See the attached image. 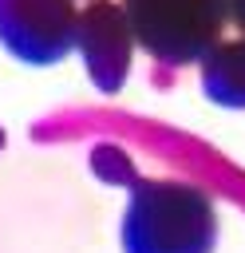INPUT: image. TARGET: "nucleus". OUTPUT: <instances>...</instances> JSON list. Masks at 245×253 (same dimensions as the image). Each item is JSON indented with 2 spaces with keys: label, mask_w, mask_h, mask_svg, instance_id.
Masks as SVG:
<instances>
[{
  "label": "nucleus",
  "mask_w": 245,
  "mask_h": 253,
  "mask_svg": "<svg viewBox=\"0 0 245 253\" xmlns=\"http://www.w3.org/2000/svg\"><path fill=\"white\" fill-rule=\"evenodd\" d=\"M217 213L213 198L182 178H142L130 182V202L122 213L126 253H213Z\"/></svg>",
  "instance_id": "nucleus-1"
},
{
  "label": "nucleus",
  "mask_w": 245,
  "mask_h": 253,
  "mask_svg": "<svg viewBox=\"0 0 245 253\" xmlns=\"http://www.w3.org/2000/svg\"><path fill=\"white\" fill-rule=\"evenodd\" d=\"M119 4L134 32V47H142L162 67L198 63L229 24L225 0H119Z\"/></svg>",
  "instance_id": "nucleus-2"
},
{
  "label": "nucleus",
  "mask_w": 245,
  "mask_h": 253,
  "mask_svg": "<svg viewBox=\"0 0 245 253\" xmlns=\"http://www.w3.org/2000/svg\"><path fill=\"white\" fill-rule=\"evenodd\" d=\"M75 0H0V43L8 55L47 67L71 51Z\"/></svg>",
  "instance_id": "nucleus-3"
},
{
  "label": "nucleus",
  "mask_w": 245,
  "mask_h": 253,
  "mask_svg": "<svg viewBox=\"0 0 245 253\" xmlns=\"http://www.w3.org/2000/svg\"><path fill=\"white\" fill-rule=\"evenodd\" d=\"M71 47L79 51L91 83L103 95L122 91V83L130 75V55H134V32L126 24L122 4H115V0H91L75 16V40H71Z\"/></svg>",
  "instance_id": "nucleus-4"
},
{
  "label": "nucleus",
  "mask_w": 245,
  "mask_h": 253,
  "mask_svg": "<svg viewBox=\"0 0 245 253\" xmlns=\"http://www.w3.org/2000/svg\"><path fill=\"white\" fill-rule=\"evenodd\" d=\"M202 91L217 107L245 111V36L217 40L202 59Z\"/></svg>",
  "instance_id": "nucleus-5"
},
{
  "label": "nucleus",
  "mask_w": 245,
  "mask_h": 253,
  "mask_svg": "<svg viewBox=\"0 0 245 253\" xmlns=\"http://www.w3.org/2000/svg\"><path fill=\"white\" fill-rule=\"evenodd\" d=\"M225 8H229V20L237 24V32L245 36V0H225Z\"/></svg>",
  "instance_id": "nucleus-6"
}]
</instances>
